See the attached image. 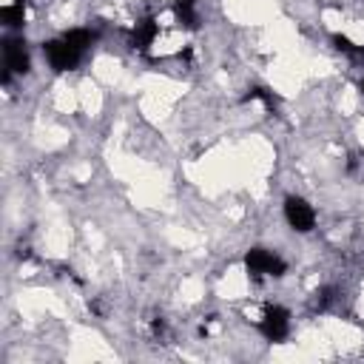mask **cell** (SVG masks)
<instances>
[{"label": "cell", "mask_w": 364, "mask_h": 364, "mask_svg": "<svg viewBox=\"0 0 364 364\" xmlns=\"http://www.w3.org/2000/svg\"><path fill=\"white\" fill-rule=\"evenodd\" d=\"M245 267H248V273H253V276H282V273L288 270V265L276 253H270L265 248H253L245 256Z\"/></svg>", "instance_id": "6da1fadb"}, {"label": "cell", "mask_w": 364, "mask_h": 364, "mask_svg": "<svg viewBox=\"0 0 364 364\" xmlns=\"http://www.w3.org/2000/svg\"><path fill=\"white\" fill-rule=\"evenodd\" d=\"M259 330L267 342H282L290 330V316L285 307H267L265 316H262V322H259Z\"/></svg>", "instance_id": "7a4b0ae2"}, {"label": "cell", "mask_w": 364, "mask_h": 364, "mask_svg": "<svg viewBox=\"0 0 364 364\" xmlns=\"http://www.w3.org/2000/svg\"><path fill=\"white\" fill-rule=\"evenodd\" d=\"M285 216H288L293 231H302V234L313 231V225H316V211L302 197H288L285 200Z\"/></svg>", "instance_id": "3957f363"}, {"label": "cell", "mask_w": 364, "mask_h": 364, "mask_svg": "<svg viewBox=\"0 0 364 364\" xmlns=\"http://www.w3.org/2000/svg\"><path fill=\"white\" fill-rule=\"evenodd\" d=\"M43 52H46V57H49V63H52L55 71H69V69H74V66L80 63V55H83V52L74 49V46H69L66 40L46 43Z\"/></svg>", "instance_id": "277c9868"}, {"label": "cell", "mask_w": 364, "mask_h": 364, "mask_svg": "<svg viewBox=\"0 0 364 364\" xmlns=\"http://www.w3.org/2000/svg\"><path fill=\"white\" fill-rule=\"evenodd\" d=\"M6 71L15 74H26L29 71V52L23 40H6Z\"/></svg>", "instance_id": "5b68a950"}, {"label": "cell", "mask_w": 364, "mask_h": 364, "mask_svg": "<svg viewBox=\"0 0 364 364\" xmlns=\"http://www.w3.org/2000/svg\"><path fill=\"white\" fill-rule=\"evenodd\" d=\"M157 34H160V26L148 18L143 23H136V29L131 34V46H134V49H148V46L157 40Z\"/></svg>", "instance_id": "8992f818"}, {"label": "cell", "mask_w": 364, "mask_h": 364, "mask_svg": "<svg viewBox=\"0 0 364 364\" xmlns=\"http://www.w3.org/2000/svg\"><path fill=\"white\" fill-rule=\"evenodd\" d=\"M174 15H176V23H179V26L200 29V15H197V4H194V0H176Z\"/></svg>", "instance_id": "52a82bcc"}, {"label": "cell", "mask_w": 364, "mask_h": 364, "mask_svg": "<svg viewBox=\"0 0 364 364\" xmlns=\"http://www.w3.org/2000/svg\"><path fill=\"white\" fill-rule=\"evenodd\" d=\"M26 0H18L15 6H6L4 12H0V20H4L9 29H20L23 23H26Z\"/></svg>", "instance_id": "ba28073f"}, {"label": "cell", "mask_w": 364, "mask_h": 364, "mask_svg": "<svg viewBox=\"0 0 364 364\" xmlns=\"http://www.w3.org/2000/svg\"><path fill=\"white\" fill-rule=\"evenodd\" d=\"M63 40L69 43V46H74L77 52H85L91 43H94V34H91L88 29H71V31H66L63 34Z\"/></svg>", "instance_id": "9c48e42d"}, {"label": "cell", "mask_w": 364, "mask_h": 364, "mask_svg": "<svg viewBox=\"0 0 364 364\" xmlns=\"http://www.w3.org/2000/svg\"><path fill=\"white\" fill-rule=\"evenodd\" d=\"M333 46H336L339 52H344V55H353V57L364 55V49H356V46H353L347 37H342V34H336V37H333Z\"/></svg>", "instance_id": "30bf717a"}, {"label": "cell", "mask_w": 364, "mask_h": 364, "mask_svg": "<svg viewBox=\"0 0 364 364\" xmlns=\"http://www.w3.org/2000/svg\"><path fill=\"white\" fill-rule=\"evenodd\" d=\"M245 100H262L265 106H273V94L267 88H251L248 94H245Z\"/></svg>", "instance_id": "8fae6325"}, {"label": "cell", "mask_w": 364, "mask_h": 364, "mask_svg": "<svg viewBox=\"0 0 364 364\" xmlns=\"http://www.w3.org/2000/svg\"><path fill=\"white\" fill-rule=\"evenodd\" d=\"M333 293H336L333 288H325L322 293H316V304H318V307H325L328 302H333Z\"/></svg>", "instance_id": "7c38bea8"}, {"label": "cell", "mask_w": 364, "mask_h": 364, "mask_svg": "<svg viewBox=\"0 0 364 364\" xmlns=\"http://www.w3.org/2000/svg\"><path fill=\"white\" fill-rule=\"evenodd\" d=\"M191 55H194L191 49H182V52H179V60H191Z\"/></svg>", "instance_id": "4fadbf2b"}, {"label": "cell", "mask_w": 364, "mask_h": 364, "mask_svg": "<svg viewBox=\"0 0 364 364\" xmlns=\"http://www.w3.org/2000/svg\"><path fill=\"white\" fill-rule=\"evenodd\" d=\"M361 91H364V80H361Z\"/></svg>", "instance_id": "5bb4252c"}]
</instances>
